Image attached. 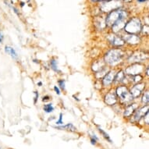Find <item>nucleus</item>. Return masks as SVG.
<instances>
[{"instance_id": "obj_20", "label": "nucleus", "mask_w": 149, "mask_h": 149, "mask_svg": "<svg viewBox=\"0 0 149 149\" xmlns=\"http://www.w3.org/2000/svg\"><path fill=\"white\" fill-rule=\"evenodd\" d=\"M142 102L144 103L148 104V92H146L143 96V98H142Z\"/></svg>"}, {"instance_id": "obj_9", "label": "nucleus", "mask_w": 149, "mask_h": 149, "mask_svg": "<svg viewBox=\"0 0 149 149\" xmlns=\"http://www.w3.org/2000/svg\"><path fill=\"white\" fill-rule=\"evenodd\" d=\"M145 59V54L139 52V53L134 54L133 56L130 58V61L131 62H141Z\"/></svg>"}, {"instance_id": "obj_18", "label": "nucleus", "mask_w": 149, "mask_h": 149, "mask_svg": "<svg viewBox=\"0 0 149 149\" xmlns=\"http://www.w3.org/2000/svg\"><path fill=\"white\" fill-rule=\"evenodd\" d=\"M98 130L100 131V133H102V134L104 135V137H105V138H106V139H107L108 141H110V142L112 141H111V139H110V138H109V134H106V133H105L102 129H101L100 127H99V128H98Z\"/></svg>"}, {"instance_id": "obj_15", "label": "nucleus", "mask_w": 149, "mask_h": 149, "mask_svg": "<svg viewBox=\"0 0 149 149\" xmlns=\"http://www.w3.org/2000/svg\"><path fill=\"white\" fill-rule=\"evenodd\" d=\"M56 128L58 129H63V130H72V131H74L75 130V127H73V125L71 123H68L66 126H62V127H57Z\"/></svg>"}, {"instance_id": "obj_25", "label": "nucleus", "mask_w": 149, "mask_h": 149, "mask_svg": "<svg viewBox=\"0 0 149 149\" xmlns=\"http://www.w3.org/2000/svg\"><path fill=\"white\" fill-rule=\"evenodd\" d=\"M145 119H146V123L147 124H148V113H146V116H145Z\"/></svg>"}, {"instance_id": "obj_27", "label": "nucleus", "mask_w": 149, "mask_h": 149, "mask_svg": "<svg viewBox=\"0 0 149 149\" xmlns=\"http://www.w3.org/2000/svg\"><path fill=\"white\" fill-rule=\"evenodd\" d=\"M3 34H1V33H0V43H1V42H3Z\"/></svg>"}, {"instance_id": "obj_13", "label": "nucleus", "mask_w": 149, "mask_h": 149, "mask_svg": "<svg viewBox=\"0 0 149 149\" xmlns=\"http://www.w3.org/2000/svg\"><path fill=\"white\" fill-rule=\"evenodd\" d=\"M137 108V105L136 104H134V105H130L127 107V109L125 110V113H124V116L127 117V116H130L133 113H134V111L135 110V109Z\"/></svg>"}, {"instance_id": "obj_23", "label": "nucleus", "mask_w": 149, "mask_h": 149, "mask_svg": "<svg viewBox=\"0 0 149 149\" xmlns=\"http://www.w3.org/2000/svg\"><path fill=\"white\" fill-rule=\"evenodd\" d=\"M54 90H55V91L56 92V94H58V95H60V91H59V88H57L56 86H55V87H54Z\"/></svg>"}, {"instance_id": "obj_19", "label": "nucleus", "mask_w": 149, "mask_h": 149, "mask_svg": "<svg viewBox=\"0 0 149 149\" xmlns=\"http://www.w3.org/2000/svg\"><path fill=\"white\" fill-rule=\"evenodd\" d=\"M51 66H52V68L55 71H59L58 70V67H57V63L56 60H54L52 59L51 61Z\"/></svg>"}, {"instance_id": "obj_16", "label": "nucleus", "mask_w": 149, "mask_h": 149, "mask_svg": "<svg viewBox=\"0 0 149 149\" xmlns=\"http://www.w3.org/2000/svg\"><path fill=\"white\" fill-rule=\"evenodd\" d=\"M44 110L45 111V113H52L54 110V107L52 106V104H48V105H45L44 106Z\"/></svg>"}, {"instance_id": "obj_7", "label": "nucleus", "mask_w": 149, "mask_h": 149, "mask_svg": "<svg viewBox=\"0 0 149 149\" xmlns=\"http://www.w3.org/2000/svg\"><path fill=\"white\" fill-rule=\"evenodd\" d=\"M148 105L145 107H143L141 109L137 110V113L134 116V121H138L142 116H144L147 113H148Z\"/></svg>"}, {"instance_id": "obj_29", "label": "nucleus", "mask_w": 149, "mask_h": 149, "mask_svg": "<svg viewBox=\"0 0 149 149\" xmlns=\"http://www.w3.org/2000/svg\"><path fill=\"white\" fill-rule=\"evenodd\" d=\"M146 74L147 75H148V68H147V71H146Z\"/></svg>"}, {"instance_id": "obj_14", "label": "nucleus", "mask_w": 149, "mask_h": 149, "mask_svg": "<svg viewBox=\"0 0 149 149\" xmlns=\"http://www.w3.org/2000/svg\"><path fill=\"white\" fill-rule=\"evenodd\" d=\"M5 51L6 53H8L9 55H10V56H11V57H12V58H13V59H17V56H17V53L16 52V51H15L14 49H13V48H11V47L6 46L5 49Z\"/></svg>"}, {"instance_id": "obj_26", "label": "nucleus", "mask_w": 149, "mask_h": 149, "mask_svg": "<svg viewBox=\"0 0 149 149\" xmlns=\"http://www.w3.org/2000/svg\"><path fill=\"white\" fill-rule=\"evenodd\" d=\"M91 144H95L96 143V140L95 139V138H93V137H91Z\"/></svg>"}, {"instance_id": "obj_10", "label": "nucleus", "mask_w": 149, "mask_h": 149, "mask_svg": "<svg viewBox=\"0 0 149 149\" xmlns=\"http://www.w3.org/2000/svg\"><path fill=\"white\" fill-rule=\"evenodd\" d=\"M114 80V74H113V72H109L108 73L107 75L105 77V78L103 80V84L104 85L108 86L110 84L112 83Z\"/></svg>"}, {"instance_id": "obj_11", "label": "nucleus", "mask_w": 149, "mask_h": 149, "mask_svg": "<svg viewBox=\"0 0 149 149\" xmlns=\"http://www.w3.org/2000/svg\"><path fill=\"white\" fill-rule=\"evenodd\" d=\"M125 40L127 41V42H129L130 44H137L140 41V38L137 35H134V34H130V35H127L126 38H125Z\"/></svg>"}, {"instance_id": "obj_1", "label": "nucleus", "mask_w": 149, "mask_h": 149, "mask_svg": "<svg viewBox=\"0 0 149 149\" xmlns=\"http://www.w3.org/2000/svg\"><path fill=\"white\" fill-rule=\"evenodd\" d=\"M127 13L123 10H114L113 12L110 13L106 18V24L109 26H113L118 20L121 19H126Z\"/></svg>"}, {"instance_id": "obj_8", "label": "nucleus", "mask_w": 149, "mask_h": 149, "mask_svg": "<svg viewBox=\"0 0 149 149\" xmlns=\"http://www.w3.org/2000/svg\"><path fill=\"white\" fill-rule=\"evenodd\" d=\"M109 42H111V44L113 45H116V46H119V45H123L124 42L123 41L122 38H120L119 37L115 36V35H110V37L109 38Z\"/></svg>"}, {"instance_id": "obj_30", "label": "nucleus", "mask_w": 149, "mask_h": 149, "mask_svg": "<svg viewBox=\"0 0 149 149\" xmlns=\"http://www.w3.org/2000/svg\"><path fill=\"white\" fill-rule=\"evenodd\" d=\"M38 85L42 86V82H39V83H38Z\"/></svg>"}, {"instance_id": "obj_21", "label": "nucleus", "mask_w": 149, "mask_h": 149, "mask_svg": "<svg viewBox=\"0 0 149 149\" xmlns=\"http://www.w3.org/2000/svg\"><path fill=\"white\" fill-rule=\"evenodd\" d=\"M56 124H63V114L60 113L59 115V120L56 122Z\"/></svg>"}, {"instance_id": "obj_2", "label": "nucleus", "mask_w": 149, "mask_h": 149, "mask_svg": "<svg viewBox=\"0 0 149 149\" xmlns=\"http://www.w3.org/2000/svg\"><path fill=\"white\" fill-rule=\"evenodd\" d=\"M123 56V52L120 50L114 49L111 50L105 56V61L110 65H116L120 62Z\"/></svg>"}, {"instance_id": "obj_22", "label": "nucleus", "mask_w": 149, "mask_h": 149, "mask_svg": "<svg viewBox=\"0 0 149 149\" xmlns=\"http://www.w3.org/2000/svg\"><path fill=\"white\" fill-rule=\"evenodd\" d=\"M59 84L60 86V88L62 89H65V81L63 80H61V81H59Z\"/></svg>"}, {"instance_id": "obj_24", "label": "nucleus", "mask_w": 149, "mask_h": 149, "mask_svg": "<svg viewBox=\"0 0 149 149\" xmlns=\"http://www.w3.org/2000/svg\"><path fill=\"white\" fill-rule=\"evenodd\" d=\"M34 94H35V97H34V103H36L37 102V99L38 98V94L37 91H34Z\"/></svg>"}, {"instance_id": "obj_28", "label": "nucleus", "mask_w": 149, "mask_h": 149, "mask_svg": "<svg viewBox=\"0 0 149 149\" xmlns=\"http://www.w3.org/2000/svg\"><path fill=\"white\" fill-rule=\"evenodd\" d=\"M48 99H49V97H48V96H46V97H44V98H43V101H46V100H48Z\"/></svg>"}, {"instance_id": "obj_5", "label": "nucleus", "mask_w": 149, "mask_h": 149, "mask_svg": "<svg viewBox=\"0 0 149 149\" xmlns=\"http://www.w3.org/2000/svg\"><path fill=\"white\" fill-rule=\"evenodd\" d=\"M142 70H143V67L141 66L133 65L126 70V73L130 75H137L138 73H141Z\"/></svg>"}, {"instance_id": "obj_12", "label": "nucleus", "mask_w": 149, "mask_h": 149, "mask_svg": "<svg viewBox=\"0 0 149 149\" xmlns=\"http://www.w3.org/2000/svg\"><path fill=\"white\" fill-rule=\"evenodd\" d=\"M105 102L106 103H108L109 105H113L116 102V95L113 94V93H109L108 94L106 97H105Z\"/></svg>"}, {"instance_id": "obj_4", "label": "nucleus", "mask_w": 149, "mask_h": 149, "mask_svg": "<svg viewBox=\"0 0 149 149\" xmlns=\"http://www.w3.org/2000/svg\"><path fill=\"white\" fill-rule=\"evenodd\" d=\"M117 95L124 102H130L133 99V96L131 95V94L128 91L127 88L125 86H121L117 88Z\"/></svg>"}, {"instance_id": "obj_17", "label": "nucleus", "mask_w": 149, "mask_h": 149, "mask_svg": "<svg viewBox=\"0 0 149 149\" xmlns=\"http://www.w3.org/2000/svg\"><path fill=\"white\" fill-rule=\"evenodd\" d=\"M123 77H124V74L123 73V71H120V72H119V73H117V75L116 76L115 80L116 81H120L123 78Z\"/></svg>"}, {"instance_id": "obj_3", "label": "nucleus", "mask_w": 149, "mask_h": 149, "mask_svg": "<svg viewBox=\"0 0 149 149\" xmlns=\"http://www.w3.org/2000/svg\"><path fill=\"white\" fill-rule=\"evenodd\" d=\"M124 28L125 31L130 34H136V33L140 32V31L141 29V22L137 18H134L125 25Z\"/></svg>"}, {"instance_id": "obj_6", "label": "nucleus", "mask_w": 149, "mask_h": 149, "mask_svg": "<svg viewBox=\"0 0 149 149\" xmlns=\"http://www.w3.org/2000/svg\"><path fill=\"white\" fill-rule=\"evenodd\" d=\"M144 88V84H137V85L134 86V88H132L131 90V95L133 96V98H137L141 95V93Z\"/></svg>"}]
</instances>
